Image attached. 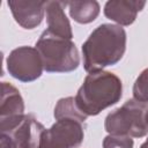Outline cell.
I'll return each instance as SVG.
<instances>
[{"mask_svg":"<svg viewBox=\"0 0 148 148\" xmlns=\"http://www.w3.org/2000/svg\"><path fill=\"white\" fill-rule=\"evenodd\" d=\"M127 35L123 27L102 23L96 27L83 42L82 62L86 72L103 71L118 64L126 51Z\"/></svg>","mask_w":148,"mask_h":148,"instance_id":"6da1fadb","label":"cell"},{"mask_svg":"<svg viewBox=\"0 0 148 148\" xmlns=\"http://www.w3.org/2000/svg\"><path fill=\"white\" fill-rule=\"evenodd\" d=\"M121 96V80L114 73L103 69L88 73L74 98L81 112L90 117L114 105Z\"/></svg>","mask_w":148,"mask_h":148,"instance_id":"7a4b0ae2","label":"cell"},{"mask_svg":"<svg viewBox=\"0 0 148 148\" xmlns=\"http://www.w3.org/2000/svg\"><path fill=\"white\" fill-rule=\"evenodd\" d=\"M35 47L40 54L44 71L47 73H69L80 65V54L72 39H65L44 30Z\"/></svg>","mask_w":148,"mask_h":148,"instance_id":"3957f363","label":"cell"},{"mask_svg":"<svg viewBox=\"0 0 148 148\" xmlns=\"http://www.w3.org/2000/svg\"><path fill=\"white\" fill-rule=\"evenodd\" d=\"M148 103L135 98L127 99L121 106L112 110L104 119V130L108 134L143 138L148 134L146 113Z\"/></svg>","mask_w":148,"mask_h":148,"instance_id":"277c9868","label":"cell"},{"mask_svg":"<svg viewBox=\"0 0 148 148\" xmlns=\"http://www.w3.org/2000/svg\"><path fill=\"white\" fill-rule=\"evenodd\" d=\"M84 124L74 118L57 119L43 131L39 148H79L84 139Z\"/></svg>","mask_w":148,"mask_h":148,"instance_id":"5b68a950","label":"cell"},{"mask_svg":"<svg viewBox=\"0 0 148 148\" xmlns=\"http://www.w3.org/2000/svg\"><path fill=\"white\" fill-rule=\"evenodd\" d=\"M6 67L10 76L21 82H32L39 79L44 72L39 52L32 46H18L9 52Z\"/></svg>","mask_w":148,"mask_h":148,"instance_id":"8992f818","label":"cell"},{"mask_svg":"<svg viewBox=\"0 0 148 148\" xmlns=\"http://www.w3.org/2000/svg\"><path fill=\"white\" fill-rule=\"evenodd\" d=\"M24 101L20 90L9 82H1L0 126L1 133H12L24 119Z\"/></svg>","mask_w":148,"mask_h":148,"instance_id":"52a82bcc","label":"cell"},{"mask_svg":"<svg viewBox=\"0 0 148 148\" xmlns=\"http://www.w3.org/2000/svg\"><path fill=\"white\" fill-rule=\"evenodd\" d=\"M45 3L46 1L37 0L7 1L15 22L27 30H32L42 23L45 17Z\"/></svg>","mask_w":148,"mask_h":148,"instance_id":"ba28073f","label":"cell"},{"mask_svg":"<svg viewBox=\"0 0 148 148\" xmlns=\"http://www.w3.org/2000/svg\"><path fill=\"white\" fill-rule=\"evenodd\" d=\"M146 6V1L138 0H110L104 5V15L106 18L120 27L131 25Z\"/></svg>","mask_w":148,"mask_h":148,"instance_id":"9c48e42d","label":"cell"},{"mask_svg":"<svg viewBox=\"0 0 148 148\" xmlns=\"http://www.w3.org/2000/svg\"><path fill=\"white\" fill-rule=\"evenodd\" d=\"M65 7H66V1H58V0L46 1L45 3V17L47 24L46 31L65 39H72L73 38L72 25L65 13Z\"/></svg>","mask_w":148,"mask_h":148,"instance_id":"30bf717a","label":"cell"},{"mask_svg":"<svg viewBox=\"0 0 148 148\" xmlns=\"http://www.w3.org/2000/svg\"><path fill=\"white\" fill-rule=\"evenodd\" d=\"M45 127L32 114H25L21 124L9 135L16 148H39L40 136Z\"/></svg>","mask_w":148,"mask_h":148,"instance_id":"8fae6325","label":"cell"},{"mask_svg":"<svg viewBox=\"0 0 148 148\" xmlns=\"http://www.w3.org/2000/svg\"><path fill=\"white\" fill-rule=\"evenodd\" d=\"M66 7L71 18L80 24H89L94 22L101 12V6L96 0L66 1Z\"/></svg>","mask_w":148,"mask_h":148,"instance_id":"7c38bea8","label":"cell"},{"mask_svg":"<svg viewBox=\"0 0 148 148\" xmlns=\"http://www.w3.org/2000/svg\"><path fill=\"white\" fill-rule=\"evenodd\" d=\"M53 117L54 119H61V118H74L77 120H81L86 123L87 116L81 112V110L77 108L75 103V98L72 96L60 98L53 110Z\"/></svg>","mask_w":148,"mask_h":148,"instance_id":"4fadbf2b","label":"cell"},{"mask_svg":"<svg viewBox=\"0 0 148 148\" xmlns=\"http://www.w3.org/2000/svg\"><path fill=\"white\" fill-rule=\"evenodd\" d=\"M132 92L133 98L148 103V67L145 68L135 79Z\"/></svg>","mask_w":148,"mask_h":148,"instance_id":"5bb4252c","label":"cell"},{"mask_svg":"<svg viewBox=\"0 0 148 148\" xmlns=\"http://www.w3.org/2000/svg\"><path fill=\"white\" fill-rule=\"evenodd\" d=\"M103 148H133L134 141L131 136L118 135V134H108L102 142Z\"/></svg>","mask_w":148,"mask_h":148,"instance_id":"9a60e30c","label":"cell"},{"mask_svg":"<svg viewBox=\"0 0 148 148\" xmlns=\"http://www.w3.org/2000/svg\"><path fill=\"white\" fill-rule=\"evenodd\" d=\"M0 148H16V145H15L14 140L12 139V136H10L9 134L1 133V138H0Z\"/></svg>","mask_w":148,"mask_h":148,"instance_id":"2e32d148","label":"cell"},{"mask_svg":"<svg viewBox=\"0 0 148 148\" xmlns=\"http://www.w3.org/2000/svg\"><path fill=\"white\" fill-rule=\"evenodd\" d=\"M140 148H148V136H147V139L141 143V146H140Z\"/></svg>","mask_w":148,"mask_h":148,"instance_id":"e0dca14e","label":"cell"},{"mask_svg":"<svg viewBox=\"0 0 148 148\" xmlns=\"http://www.w3.org/2000/svg\"><path fill=\"white\" fill-rule=\"evenodd\" d=\"M146 120H147V124H148V110H147V113H146Z\"/></svg>","mask_w":148,"mask_h":148,"instance_id":"ac0fdd59","label":"cell"}]
</instances>
